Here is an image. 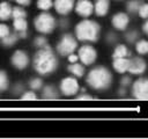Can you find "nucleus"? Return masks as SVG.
I'll use <instances>...</instances> for the list:
<instances>
[{"instance_id":"1","label":"nucleus","mask_w":148,"mask_h":139,"mask_svg":"<svg viewBox=\"0 0 148 139\" xmlns=\"http://www.w3.org/2000/svg\"><path fill=\"white\" fill-rule=\"evenodd\" d=\"M34 65H35V70L39 74L47 75L57 68L58 60L52 53L50 47H42V50H39L35 54Z\"/></svg>"},{"instance_id":"2","label":"nucleus","mask_w":148,"mask_h":139,"mask_svg":"<svg viewBox=\"0 0 148 139\" xmlns=\"http://www.w3.org/2000/svg\"><path fill=\"white\" fill-rule=\"evenodd\" d=\"M112 75L104 67H96L91 70L88 74L87 82L90 87L95 89H105L111 85Z\"/></svg>"},{"instance_id":"3","label":"nucleus","mask_w":148,"mask_h":139,"mask_svg":"<svg viewBox=\"0 0 148 139\" xmlns=\"http://www.w3.org/2000/svg\"><path fill=\"white\" fill-rule=\"evenodd\" d=\"M75 34L79 41H89V42H95L98 38L99 34V25L89 20L81 21L75 29Z\"/></svg>"},{"instance_id":"4","label":"nucleus","mask_w":148,"mask_h":139,"mask_svg":"<svg viewBox=\"0 0 148 139\" xmlns=\"http://www.w3.org/2000/svg\"><path fill=\"white\" fill-rule=\"evenodd\" d=\"M56 21L53 16L49 13H42L39 14L35 20V28L37 31L43 34H49L54 29Z\"/></svg>"},{"instance_id":"5","label":"nucleus","mask_w":148,"mask_h":139,"mask_svg":"<svg viewBox=\"0 0 148 139\" xmlns=\"http://www.w3.org/2000/svg\"><path fill=\"white\" fill-rule=\"evenodd\" d=\"M76 46H77V44H76V41L74 39V37L72 35L67 34V35H64L61 41L58 43L57 50L61 56H68L69 53L74 52Z\"/></svg>"},{"instance_id":"6","label":"nucleus","mask_w":148,"mask_h":139,"mask_svg":"<svg viewBox=\"0 0 148 139\" xmlns=\"http://www.w3.org/2000/svg\"><path fill=\"white\" fill-rule=\"evenodd\" d=\"M133 95L136 100H148V81L146 79H139L133 85Z\"/></svg>"},{"instance_id":"7","label":"nucleus","mask_w":148,"mask_h":139,"mask_svg":"<svg viewBox=\"0 0 148 139\" xmlns=\"http://www.w3.org/2000/svg\"><path fill=\"white\" fill-rule=\"evenodd\" d=\"M96 50L90 45H83L79 50V58L84 65H90L96 60Z\"/></svg>"},{"instance_id":"8","label":"nucleus","mask_w":148,"mask_h":139,"mask_svg":"<svg viewBox=\"0 0 148 139\" xmlns=\"http://www.w3.org/2000/svg\"><path fill=\"white\" fill-rule=\"evenodd\" d=\"M60 89L64 95L66 96H71L77 93L79 90V83L76 81V79L69 76V78H65L62 79L61 83H60Z\"/></svg>"},{"instance_id":"9","label":"nucleus","mask_w":148,"mask_h":139,"mask_svg":"<svg viewBox=\"0 0 148 139\" xmlns=\"http://www.w3.org/2000/svg\"><path fill=\"white\" fill-rule=\"evenodd\" d=\"M28 63H29V58L27 56V53L24 51H15L13 57H12V64L18 68V70H23L28 66Z\"/></svg>"},{"instance_id":"10","label":"nucleus","mask_w":148,"mask_h":139,"mask_svg":"<svg viewBox=\"0 0 148 139\" xmlns=\"http://www.w3.org/2000/svg\"><path fill=\"white\" fill-rule=\"evenodd\" d=\"M146 70V63L141 58H133L128 61V68L127 71L132 74H142Z\"/></svg>"},{"instance_id":"11","label":"nucleus","mask_w":148,"mask_h":139,"mask_svg":"<svg viewBox=\"0 0 148 139\" xmlns=\"http://www.w3.org/2000/svg\"><path fill=\"white\" fill-rule=\"evenodd\" d=\"M75 10H76V13L79 15H81L83 17H87L92 13L94 6L89 0H80L77 2L76 7H75Z\"/></svg>"},{"instance_id":"12","label":"nucleus","mask_w":148,"mask_h":139,"mask_svg":"<svg viewBox=\"0 0 148 139\" xmlns=\"http://www.w3.org/2000/svg\"><path fill=\"white\" fill-rule=\"evenodd\" d=\"M74 7V0H56L54 1V8L56 10L61 14H68Z\"/></svg>"},{"instance_id":"13","label":"nucleus","mask_w":148,"mask_h":139,"mask_svg":"<svg viewBox=\"0 0 148 139\" xmlns=\"http://www.w3.org/2000/svg\"><path fill=\"white\" fill-rule=\"evenodd\" d=\"M112 24L118 30H125L128 24V16L125 13H118L112 17Z\"/></svg>"},{"instance_id":"14","label":"nucleus","mask_w":148,"mask_h":139,"mask_svg":"<svg viewBox=\"0 0 148 139\" xmlns=\"http://www.w3.org/2000/svg\"><path fill=\"white\" fill-rule=\"evenodd\" d=\"M128 59H126L125 57L123 58H114L113 60V68L119 72V73H125L127 72V68H128Z\"/></svg>"},{"instance_id":"15","label":"nucleus","mask_w":148,"mask_h":139,"mask_svg":"<svg viewBox=\"0 0 148 139\" xmlns=\"http://www.w3.org/2000/svg\"><path fill=\"white\" fill-rule=\"evenodd\" d=\"M94 9L98 16L105 15L109 9V0H96Z\"/></svg>"},{"instance_id":"16","label":"nucleus","mask_w":148,"mask_h":139,"mask_svg":"<svg viewBox=\"0 0 148 139\" xmlns=\"http://www.w3.org/2000/svg\"><path fill=\"white\" fill-rule=\"evenodd\" d=\"M12 15V7L7 2H1L0 3V20L5 21L8 20L9 16Z\"/></svg>"},{"instance_id":"17","label":"nucleus","mask_w":148,"mask_h":139,"mask_svg":"<svg viewBox=\"0 0 148 139\" xmlns=\"http://www.w3.org/2000/svg\"><path fill=\"white\" fill-rule=\"evenodd\" d=\"M68 70H69V72H71L72 74L76 75V76H79V78L82 76L83 73H84V67H83L81 64H77L76 61H75V63H72V65H69Z\"/></svg>"},{"instance_id":"18","label":"nucleus","mask_w":148,"mask_h":139,"mask_svg":"<svg viewBox=\"0 0 148 139\" xmlns=\"http://www.w3.org/2000/svg\"><path fill=\"white\" fill-rule=\"evenodd\" d=\"M43 97L46 98V100H54V98L58 97L57 90L53 87H51V86H46L43 89Z\"/></svg>"},{"instance_id":"19","label":"nucleus","mask_w":148,"mask_h":139,"mask_svg":"<svg viewBox=\"0 0 148 139\" xmlns=\"http://www.w3.org/2000/svg\"><path fill=\"white\" fill-rule=\"evenodd\" d=\"M128 54H131V52L127 50L125 45H118L113 51V58H123Z\"/></svg>"},{"instance_id":"20","label":"nucleus","mask_w":148,"mask_h":139,"mask_svg":"<svg viewBox=\"0 0 148 139\" xmlns=\"http://www.w3.org/2000/svg\"><path fill=\"white\" fill-rule=\"evenodd\" d=\"M14 28L16 31H25L28 28V23L24 19H15L14 20Z\"/></svg>"},{"instance_id":"21","label":"nucleus","mask_w":148,"mask_h":139,"mask_svg":"<svg viewBox=\"0 0 148 139\" xmlns=\"http://www.w3.org/2000/svg\"><path fill=\"white\" fill-rule=\"evenodd\" d=\"M17 38H18V36H17L16 34H8L6 37H3V38H1V39H2V43H3L5 45L9 46V45H13V44L17 41Z\"/></svg>"},{"instance_id":"22","label":"nucleus","mask_w":148,"mask_h":139,"mask_svg":"<svg viewBox=\"0 0 148 139\" xmlns=\"http://www.w3.org/2000/svg\"><path fill=\"white\" fill-rule=\"evenodd\" d=\"M138 53L140 54H146L148 52V43L146 41H140L139 43H136V46H135Z\"/></svg>"},{"instance_id":"23","label":"nucleus","mask_w":148,"mask_h":139,"mask_svg":"<svg viewBox=\"0 0 148 139\" xmlns=\"http://www.w3.org/2000/svg\"><path fill=\"white\" fill-rule=\"evenodd\" d=\"M25 12L20 7H15L12 9V16L14 19H25Z\"/></svg>"},{"instance_id":"24","label":"nucleus","mask_w":148,"mask_h":139,"mask_svg":"<svg viewBox=\"0 0 148 139\" xmlns=\"http://www.w3.org/2000/svg\"><path fill=\"white\" fill-rule=\"evenodd\" d=\"M52 0H38L37 1V7L39 9H43V10H47L52 7Z\"/></svg>"},{"instance_id":"25","label":"nucleus","mask_w":148,"mask_h":139,"mask_svg":"<svg viewBox=\"0 0 148 139\" xmlns=\"http://www.w3.org/2000/svg\"><path fill=\"white\" fill-rule=\"evenodd\" d=\"M8 86V79H7V75L5 72L0 71V92L5 90Z\"/></svg>"},{"instance_id":"26","label":"nucleus","mask_w":148,"mask_h":139,"mask_svg":"<svg viewBox=\"0 0 148 139\" xmlns=\"http://www.w3.org/2000/svg\"><path fill=\"white\" fill-rule=\"evenodd\" d=\"M139 8H140V5H139V2H138L136 0H132V1H130V2L127 3V9H128V12H131V13L138 12Z\"/></svg>"},{"instance_id":"27","label":"nucleus","mask_w":148,"mask_h":139,"mask_svg":"<svg viewBox=\"0 0 148 139\" xmlns=\"http://www.w3.org/2000/svg\"><path fill=\"white\" fill-rule=\"evenodd\" d=\"M35 44H36V46H39V47H49L47 42L44 37H37L35 39Z\"/></svg>"},{"instance_id":"28","label":"nucleus","mask_w":148,"mask_h":139,"mask_svg":"<svg viewBox=\"0 0 148 139\" xmlns=\"http://www.w3.org/2000/svg\"><path fill=\"white\" fill-rule=\"evenodd\" d=\"M139 14H140V16L141 17H143V19H146L147 16H148V5H142V6H140V8H139Z\"/></svg>"},{"instance_id":"29","label":"nucleus","mask_w":148,"mask_h":139,"mask_svg":"<svg viewBox=\"0 0 148 139\" xmlns=\"http://www.w3.org/2000/svg\"><path fill=\"white\" fill-rule=\"evenodd\" d=\"M42 80L40 79H32L31 81H30V87L32 88V89H38V88H40L42 87Z\"/></svg>"},{"instance_id":"30","label":"nucleus","mask_w":148,"mask_h":139,"mask_svg":"<svg viewBox=\"0 0 148 139\" xmlns=\"http://www.w3.org/2000/svg\"><path fill=\"white\" fill-rule=\"evenodd\" d=\"M9 34V29L6 24H0V38L6 37Z\"/></svg>"},{"instance_id":"31","label":"nucleus","mask_w":148,"mask_h":139,"mask_svg":"<svg viewBox=\"0 0 148 139\" xmlns=\"http://www.w3.org/2000/svg\"><path fill=\"white\" fill-rule=\"evenodd\" d=\"M36 98H37V95L34 92H27L22 96V100H28V101L29 100H36Z\"/></svg>"},{"instance_id":"32","label":"nucleus","mask_w":148,"mask_h":139,"mask_svg":"<svg viewBox=\"0 0 148 139\" xmlns=\"http://www.w3.org/2000/svg\"><path fill=\"white\" fill-rule=\"evenodd\" d=\"M130 83H131L130 76H124V78L121 79V86H123V87H127Z\"/></svg>"},{"instance_id":"33","label":"nucleus","mask_w":148,"mask_h":139,"mask_svg":"<svg viewBox=\"0 0 148 139\" xmlns=\"http://www.w3.org/2000/svg\"><path fill=\"white\" fill-rule=\"evenodd\" d=\"M136 36H138L136 32H131V34L127 35V41H128V42H133V41L136 38Z\"/></svg>"},{"instance_id":"34","label":"nucleus","mask_w":148,"mask_h":139,"mask_svg":"<svg viewBox=\"0 0 148 139\" xmlns=\"http://www.w3.org/2000/svg\"><path fill=\"white\" fill-rule=\"evenodd\" d=\"M77 59H79V57L75 56L74 53H69V54H68V60H69L71 63H75Z\"/></svg>"},{"instance_id":"35","label":"nucleus","mask_w":148,"mask_h":139,"mask_svg":"<svg viewBox=\"0 0 148 139\" xmlns=\"http://www.w3.org/2000/svg\"><path fill=\"white\" fill-rule=\"evenodd\" d=\"M17 3L22 5V6H25V5H29L30 3V0H15Z\"/></svg>"},{"instance_id":"36","label":"nucleus","mask_w":148,"mask_h":139,"mask_svg":"<svg viewBox=\"0 0 148 139\" xmlns=\"http://www.w3.org/2000/svg\"><path fill=\"white\" fill-rule=\"evenodd\" d=\"M77 100H92V96H89V95H81L77 97Z\"/></svg>"},{"instance_id":"37","label":"nucleus","mask_w":148,"mask_h":139,"mask_svg":"<svg viewBox=\"0 0 148 139\" xmlns=\"http://www.w3.org/2000/svg\"><path fill=\"white\" fill-rule=\"evenodd\" d=\"M143 31L146 34L148 32V22H145V24H143Z\"/></svg>"},{"instance_id":"38","label":"nucleus","mask_w":148,"mask_h":139,"mask_svg":"<svg viewBox=\"0 0 148 139\" xmlns=\"http://www.w3.org/2000/svg\"><path fill=\"white\" fill-rule=\"evenodd\" d=\"M119 94H120V95H124V94H125V90H124V89L119 90Z\"/></svg>"}]
</instances>
